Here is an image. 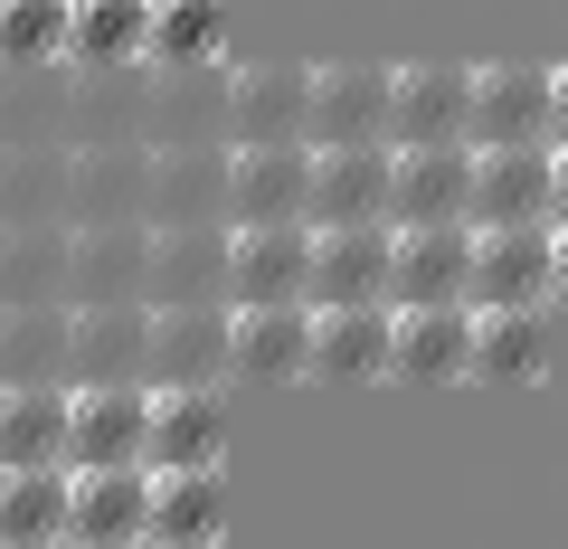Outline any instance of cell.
<instances>
[{"label":"cell","instance_id":"d4e9b609","mask_svg":"<svg viewBox=\"0 0 568 549\" xmlns=\"http://www.w3.org/2000/svg\"><path fill=\"white\" fill-rule=\"evenodd\" d=\"M77 218V152L67 143H0V227Z\"/></svg>","mask_w":568,"mask_h":549},{"label":"cell","instance_id":"5bb4252c","mask_svg":"<svg viewBox=\"0 0 568 549\" xmlns=\"http://www.w3.org/2000/svg\"><path fill=\"white\" fill-rule=\"evenodd\" d=\"M540 294H559V218L484 227V256H474V304H540Z\"/></svg>","mask_w":568,"mask_h":549},{"label":"cell","instance_id":"d6a6232c","mask_svg":"<svg viewBox=\"0 0 568 549\" xmlns=\"http://www.w3.org/2000/svg\"><path fill=\"white\" fill-rule=\"evenodd\" d=\"M227 48V0H152V67H209Z\"/></svg>","mask_w":568,"mask_h":549},{"label":"cell","instance_id":"6da1fadb","mask_svg":"<svg viewBox=\"0 0 568 549\" xmlns=\"http://www.w3.org/2000/svg\"><path fill=\"white\" fill-rule=\"evenodd\" d=\"M237 379V304H152V388Z\"/></svg>","mask_w":568,"mask_h":549},{"label":"cell","instance_id":"7a4b0ae2","mask_svg":"<svg viewBox=\"0 0 568 549\" xmlns=\"http://www.w3.org/2000/svg\"><path fill=\"white\" fill-rule=\"evenodd\" d=\"M313 256H323V227H313V218H265V227H237L227 304H313Z\"/></svg>","mask_w":568,"mask_h":549},{"label":"cell","instance_id":"74e56055","mask_svg":"<svg viewBox=\"0 0 568 549\" xmlns=\"http://www.w3.org/2000/svg\"><path fill=\"white\" fill-rule=\"evenodd\" d=\"M133 549H142V540H133Z\"/></svg>","mask_w":568,"mask_h":549},{"label":"cell","instance_id":"e0dca14e","mask_svg":"<svg viewBox=\"0 0 568 549\" xmlns=\"http://www.w3.org/2000/svg\"><path fill=\"white\" fill-rule=\"evenodd\" d=\"M152 521V465H95L67 502V549H133Z\"/></svg>","mask_w":568,"mask_h":549},{"label":"cell","instance_id":"f1b7e54d","mask_svg":"<svg viewBox=\"0 0 568 549\" xmlns=\"http://www.w3.org/2000/svg\"><path fill=\"white\" fill-rule=\"evenodd\" d=\"M67 502H77V465H20L0 474V549H58Z\"/></svg>","mask_w":568,"mask_h":549},{"label":"cell","instance_id":"4316f807","mask_svg":"<svg viewBox=\"0 0 568 549\" xmlns=\"http://www.w3.org/2000/svg\"><path fill=\"white\" fill-rule=\"evenodd\" d=\"M227 530V484L209 474H152V521H142V549H219Z\"/></svg>","mask_w":568,"mask_h":549},{"label":"cell","instance_id":"52a82bcc","mask_svg":"<svg viewBox=\"0 0 568 549\" xmlns=\"http://www.w3.org/2000/svg\"><path fill=\"white\" fill-rule=\"evenodd\" d=\"M227 265H237V218L152 227V304H227Z\"/></svg>","mask_w":568,"mask_h":549},{"label":"cell","instance_id":"d6986e66","mask_svg":"<svg viewBox=\"0 0 568 549\" xmlns=\"http://www.w3.org/2000/svg\"><path fill=\"white\" fill-rule=\"evenodd\" d=\"M474 143H398V227H436V218H474Z\"/></svg>","mask_w":568,"mask_h":549},{"label":"cell","instance_id":"8d00e7d4","mask_svg":"<svg viewBox=\"0 0 568 549\" xmlns=\"http://www.w3.org/2000/svg\"><path fill=\"white\" fill-rule=\"evenodd\" d=\"M559 294H568V227H559Z\"/></svg>","mask_w":568,"mask_h":549},{"label":"cell","instance_id":"d590c367","mask_svg":"<svg viewBox=\"0 0 568 549\" xmlns=\"http://www.w3.org/2000/svg\"><path fill=\"white\" fill-rule=\"evenodd\" d=\"M549 143H568V67H559V123H549Z\"/></svg>","mask_w":568,"mask_h":549},{"label":"cell","instance_id":"5b68a950","mask_svg":"<svg viewBox=\"0 0 568 549\" xmlns=\"http://www.w3.org/2000/svg\"><path fill=\"white\" fill-rule=\"evenodd\" d=\"M313 143H398V67L342 58L313 77Z\"/></svg>","mask_w":568,"mask_h":549},{"label":"cell","instance_id":"8992f818","mask_svg":"<svg viewBox=\"0 0 568 549\" xmlns=\"http://www.w3.org/2000/svg\"><path fill=\"white\" fill-rule=\"evenodd\" d=\"M474 227H521L549 218L559 200V143H474Z\"/></svg>","mask_w":568,"mask_h":549},{"label":"cell","instance_id":"30bf717a","mask_svg":"<svg viewBox=\"0 0 568 549\" xmlns=\"http://www.w3.org/2000/svg\"><path fill=\"white\" fill-rule=\"evenodd\" d=\"M398 209V143H323L313 171V227H361Z\"/></svg>","mask_w":568,"mask_h":549},{"label":"cell","instance_id":"ba28073f","mask_svg":"<svg viewBox=\"0 0 568 549\" xmlns=\"http://www.w3.org/2000/svg\"><path fill=\"white\" fill-rule=\"evenodd\" d=\"M559 123V67H474V143H549Z\"/></svg>","mask_w":568,"mask_h":549},{"label":"cell","instance_id":"484cf974","mask_svg":"<svg viewBox=\"0 0 568 549\" xmlns=\"http://www.w3.org/2000/svg\"><path fill=\"white\" fill-rule=\"evenodd\" d=\"M237 379H313V304H237Z\"/></svg>","mask_w":568,"mask_h":549},{"label":"cell","instance_id":"277c9868","mask_svg":"<svg viewBox=\"0 0 568 549\" xmlns=\"http://www.w3.org/2000/svg\"><path fill=\"white\" fill-rule=\"evenodd\" d=\"M190 218H237V143H209V133L162 143V171H152V227H190Z\"/></svg>","mask_w":568,"mask_h":549},{"label":"cell","instance_id":"2e32d148","mask_svg":"<svg viewBox=\"0 0 568 549\" xmlns=\"http://www.w3.org/2000/svg\"><path fill=\"white\" fill-rule=\"evenodd\" d=\"M152 171H162V143H133V133L85 143L77 152V227H95V218H152Z\"/></svg>","mask_w":568,"mask_h":549},{"label":"cell","instance_id":"ac0fdd59","mask_svg":"<svg viewBox=\"0 0 568 549\" xmlns=\"http://www.w3.org/2000/svg\"><path fill=\"white\" fill-rule=\"evenodd\" d=\"M77 304H152V218L77 227Z\"/></svg>","mask_w":568,"mask_h":549},{"label":"cell","instance_id":"603a6c76","mask_svg":"<svg viewBox=\"0 0 568 549\" xmlns=\"http://www.w3.org/2000/svg\"><path fill=\"white\" fill-rule=\"evenodd\" d=\"M398 143H474V67H398Z\"/></svg>","mask_w":568,"mask_h":549},{"label":"cell","instance_id":"9c48e42d","mask_svg":"<svg viewBox=\"0 0 568 549\" xmlns=\"http://www.w3.org/2000/svg\"><path fill=\"white\" fill-rule=\"evenodd\" d=\"M398 218H361V227H323L313 256V304H398Z\"/></svg>","mask_w":568,"mask_h":549},{"label":"cell","instance_id":"8fae6325","mask_svg":"<svg viewBox=\"0 0 568 549\" xmlns=\"http://www.w3.org/2000/svg\"><path fill=\"white\" fill-rule=\"evenodd\" d=\"M313 77L323 67H294V58H256L227 77V123H237V143H294L313 133Z\"/></svg>","mask_w":568,"mask_h":549},{"label":"cell","instance_id":"836d02e7","mask_svg":"<svg viewBox=\"0 0 568 549\" xmlns=\"http://www.w3.org/2000/svg\"><path fill=\"white\" fill-rule=\"evenodd\" d=\"M77 39V0H0V67H58Z\"/></svg>","mask_w":568,"mask_h":549},{"label":"cell","instance_id":"7c38bea8","mask_svg":"<svg viewBox=\"0 0 568 549\" xmlns=\"http://www.w3.org/2000/svg\"><path fill=\"white\" fill-rule=\"evenodd\" d=\"M474 256L484 227L474 218H436V227H398V304H474Z\"/></svg>","mask_w":568,"mask_h":549},{"label":"cell","instance_id":"3957f363","mask_svg":"<svg viewBox=\"0 0 568 549\" xmlns=\"http://www.w3.org/2000/svg\"><path fill=\"white\" fill-rule=\"evenodd\" d=\"M152 446V379H77V427H67V465H142Z\"/></svg>","mask_w":568,"mask_h":549},{"label":"cell","instance_id":"83f0119b","mask_svg":"<svg viewBox=\"0 0 568 549\" xmlns=\"http://www.w3.org/2000/svg\"><path fill=\"white\" fill-rule=\"evenodd\" d=\"M398 379H474V304H398Z\"/></svg>","mask_w":568,"mask_h":549},{"label":"cell","instance_id":"4dcf8cb0","mask_svg":"<svg viewBox=\"0 0 568 549\" xmlns=\"http://www.w3.org/2000/svg\"><path fill=\"white\" fill-rule=\"evenodd\" d=\"M549 360L540 304H474V379H530Z\"/></svg>","mask_w":568,"mask_h":549},{"label":"cell","instance_id":"9a60e30c","mask_svg":"<svg viewBox=\"0 0 568 549\" xmlns=\"http://www.w3.org/2000/svg\"><path fill=\"white\" fill-rule=\"evenodd\" d=\"M0 304H77V218L0 227Z\"/></svg>","mask_w":568,"mask_h":549},{"label":"cell","instance_id":"ffe728a7","mask_svg":"<svg viewBox=\"0 0 568 549\" xmlns=\"http://www.w3.org/2000/svg\"><path fill=\"white\" fill-rule=\"evenodd\" d=\"M398 360V304H313V379H379Z\"/></svg>","mask_w":568,"mask_h":549},{"label":"cell","instance_id":"f546056e","mask_svg":"<svg viewBox=\"0 0 568 549\" xmlns=\"http://www.w3.org/2000/svg\"><path fill=\"white\" fill-rule=\"evenodd\" d=\"M77 379H152V304H77Z\"/></svg>","mask_w":568,"mask_h":549},{"label":"cell","instance_id":"cb8c5ba5","mask_svg":"<svg viewBox=\"0 0 568 549\" xmlns=\"http://www.w3.org/2000/svg\"><path fill=\"white\" fill-rule=\"evenodd\" d=\"M77 379V304H0V388Z\"/></svg>","mask_w":568,"mask_h":549},{"label":"cell","instance_id":"f35d334b","mask_svg":"<svg viewBox=\"0 0 568 549\" xmlns=\"http://www.w3.org/2000/svg\"><path fill=\"white\" fill-rule=\"evenodd\" d=\"M58 549H67V540H58Z\"/></svg>","mask_w":568,"mask_h":549},{"label":"cell","instance_id":"7402d4cb","mask_svg":"<svg viewBox=\"0 0 568 549\" xmlns=\"http://www.w3.org/2000/svg\"><path fill=\"white\" fill-rule=\"evenodd\" d=\"M219 455H227L219 388H152V446H142V465L152 474H209Z\"/></svg>","mask_w":568,"mask_h":549},{"label":"cell","instance_id":"e575fe53","mask_svg":"<svg viewBox=\"0 0 568 549\" xmlns=\"http://www.w3.org/2000/svg\"><path fill=\"white\" fill-rule=\"evenodd\" d=\"M549 218L568 227V143H559V200H549Z\"/></svg>","mask_w":568,"mask_h":549},{"label":"cell","instance_id":"1f68e13d","mask_svg":"<svg viewBox=\"0 0 568 549\" xmlns=\"http://www.w3.org/2000/svg\"><path fill=\"white\" fill-rule=\"evenodd\" d=\"M77 67H133L152 58V0H77V39H67Z\"/></svg>","mask_w":568,"mask_h":549},{"label":"cell","instance_id":"4fadbf2b","mask_svg":"<svg viewBox=\"0 0 568 549\" xmlns=\"http://www.w3.org/2000/svg\"><path fill=\"white\" fill-rule=\"evenodd\" d=\"M313 171H323L313 133H294V143H237V227L313 218Z\"/></svg>","mask_w":568,"mask_h":549},{"label":"cell","instance_id":"44dd1931","mask_svg":"<svg viewBox=\"0 0 568 549\" xmlns=\"http://www.w3.org/2000/svg\"><path fill=\"white\" fill-rule=\"evenodd\" d=\"M67 427H77V379H20V388H0V474L67 465Z\"/></svg>","mask_w":568,"mask_h":549}]
</instances>
